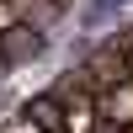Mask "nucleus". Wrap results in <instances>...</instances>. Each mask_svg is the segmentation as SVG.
<instances>
[{"mask_svg": "<svg viewBox=\"0 0 133 133\" xmlns=\"http://www.w3.org/2000/svg\"><path fill=\"white\" fill-rule=\"evenodd\" d=\"M16 21H21V5L16 0H0V32H11Z\"/></svg>", "mask_w": 133, "mask_h": 133, "instance_id": "39448f33", "label": "nucleus"}, {"mask_svg": "<svg viewBox=\"0 0 133 133\" xmlns=\"http://www.w3.org/2000/svg\"><path fill=\"white\" fill-rule=\"evenodd\" d=\"M96 101V117H101L107 128H123L133 133V80H117V85H107L101 96H91Z\"/></svg>", "mask_w": 133, "mask_h": 133, "instance_id": "f03ea898", "label": "nucleus"}, {"mask_svg": "<svg viewBox=\"0 0 133 133\" xmlns=\"http://www.w3.org/2000/svg\"><path fill=\"white\" fill-rule=\"evenodd\" d=\"M53 5H59V11H69V5H75V0H53Z\"/></svg>", "mask_w": 133, "mask_h": 133, "instance_id": "6e6552de", "label": "nucleus"}, {"mask_svg": "<svg viewBox=\"0 0 133 133\" xmlns=\"http://www.w3.org/2000/svg\"><path fill=\"white\" fill-rule=\"evenodd\" d=\"M96 133H123V128H107V123H96Z\"/></svg>", "mask_w": 133, "mask_h": 133, "instance_id": "0eeeda50", "label": "nucleus"}, {"mask_svg": "<svg viewBox=\"0 0 133 133\" xmlns=\"http://www.w3.org/2000/svg\"><path fill=\"white\" fill-rule=\"evenodd\" d=\"M80 85L91 96H101L107 85H117V80H128V64H123V37H107V43H96L91 53H85V64L80 69Z\"/></svg>", "mask_w": 133, "mask_h": 133, "instance_id": "f257e3e1", "label": "nucleus"}, {"mask_svg": "<svg viewBox=\"0 0 133 133\" xmlns=\"http://www.w3.org/2000/svg\"><path fill=\"white\" fill-rule=\"evenodd\" d=\"M0 75H5V59H0Z\"/></svg>", "mask_w": 133, "mask_h": 133, "instance_id": "1a4fd4ad", "label": "nucleus"}, {"mask_svg": "<svg viewBox=\"0 0 133 133\" xmlns=\"http://www.w3.org/2000/svg\"><path fill=\"white\" fill-rule=\"evenodd\" d=\"M123 64H128V80H133V27H128V37H123Z\"/></svg>", "mask_w": 133, "mask_h": 133, "instance_id": "423d86ee", "label": "nucleus"}, {"mask_svg": "<svg viewBox=\"0 0 133 133\" xmlns=\"http://www.w3.org/2000/svg\"><path fill=\"white\" fill-rule=\"evenodd\" d=\"M16 117H27L37 133H64V107L53 101L48 91H43V96H32V101H21V112H16Z\"/></svg>", "mask_w": 133, "mask_h": 133, "instance_id": "20e7f679", "label": "nucleus"}, {"mask_svg": "<svg viewBox=\"0 0 133 133\" xmlns=\"http://www.w3.org/2000/svg\"><path fill=\"white\" fill-rule=\"evenodd\" d=\"M43 53V32H32L27 21H16L11 32H0V59H5V69H16V64L37 59Z\"/></svg>", "mask_w": 133, "mask_h": 133, "instance_id": "7ed1b4c3", "label": "nucleus"}]
</instances>
